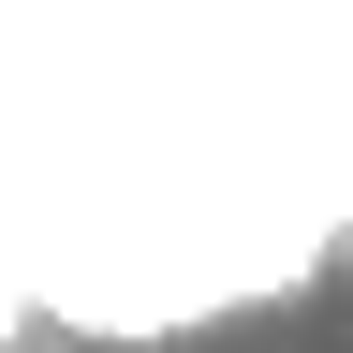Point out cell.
I'll return each instance as SVG.
<instances>
[{"instance_id":"1","label":"cell","mask_w":353,"mask_h":353,"mask_svg":"<svg viewBox=\"0 0 353 353\" xmlns=\"http://www.w3.org/2000/svg\"><path fill=\"white\" fill-rule=\"evenodd\" d=\"M15 324H30V280H0V353H15Z\"/></svg>"},{"instance_id":"2","label":"cell","mask_w":353,"mask_h":353,"mask_svg":"<svg viewBox=\"0 0 353 353\" xmlns=\"http://www.w3.org/2000/svg\"><path fill=\"white\" fill-rule=\"evenodd\" d=\"M339 265H353V221H339Z\"/></svg>"}]
</instances>
